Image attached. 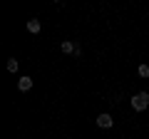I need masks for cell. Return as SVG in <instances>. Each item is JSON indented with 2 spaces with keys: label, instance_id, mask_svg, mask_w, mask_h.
Listing matches in <instances>:
<instances>
[{
  "label": "cell",
  "instance_id": "obj_7",
  "mask_svg": "<svg viewBox=\"0 0 149 139\" xmlns=\"http://www.w3.org/2000/svg\"><path fill=\"white\" fill-rule=\"evenodd\" d=\"M137 75L139 77H149V65H139V67H137Z\"/></svg>",
  "mask_w": 149,
  "mask_h": 139
},
{
  "label": "cell",
  "instance_id": "obj_1",
  "mask_svg": "<svg viewBox=\"0 0 149 139\" xmlns=\"http://www.w3.org/2000/svg\"><path fill=\"white\" fill-rule=\"evenodd\" d=\"M147 107H149V95L147 92H137V95L132 97V109L134 112H144Z\"/></svg>",
  "mask_w": 149,
  "mask_h": 139
},
{
  "label": "cell",
  "instance_id": "obj_3",
  "mask_svg": "<svg viewBox=\"0 0 149 139\" xmlns=\"http://www.w3.org/2000/svg\"><path fill=\"white\" fill-rule=\"evenodd\" d=\"M77 47H80V45L72 42V40H65V42L60 45V50H62L65 55H77Z\"/></svg>",
  "mask_w": 149,
  "mask_h": 139
},
{
  "label": "cell",
  "instance_id": "obj_2",
  "mask_svg": "<svg viewBox=\"0 0 149 139\" xmlns=\"http://www.w3.org/2000/svg\"><path fill=\"white\" fill-rule=\"evenodd\" d=\"M97 122V127H102V129H109V127H114V117L112 114H107V112H102L100 117L95 119Z\"/></svg>",
  "mask_w": 149,
  "mask_h": 139
},
{
  "label": "cell",
  "instance_id": "obj_5",
  "mask_svg": "<svg viewBox=\"0 0 149 139\" xmlns=\"http://www.w3.org/2000/svg\"><path fill=\"white\" fill-rule=\"evenodd\" d=\"M17 90L20 92H27V90H32V77H20V80H17Z\"/></svg>",
  "mask_w": 149,
  "mask_h": 139
},
{
  "label": "cell",
  "instance_id": "obj_4",
  "mask_svg": "<svg viewBox=\"0 0 149 139\" xmlns=\"http://www.w3.org/2000/svg\"><path fill=\"white\" fill-rule=\"evenodd\" d=\"M27 32H32V35H37V32H40V30H42V22H40V20H37V17H32V20H27Z\"/></svg>",
  "mask_w": 149,
  "mask_h": 139
},
{
  "label": "cell",
  "instance_id": "obj_6",
  "mask_svg": "<svg viewBox=\"0 0 149 139\" xmlns=\"http://www.w3.org/2000/svg\"><path fill=\"white\" fill-rule=\"evenodd\" d=\"M17 67H20V62H17L15 57H10V60H8V72H17Z\"/></svg>",
  "mask_w": 149,
  "mask_h": 139
}]
</instances>
